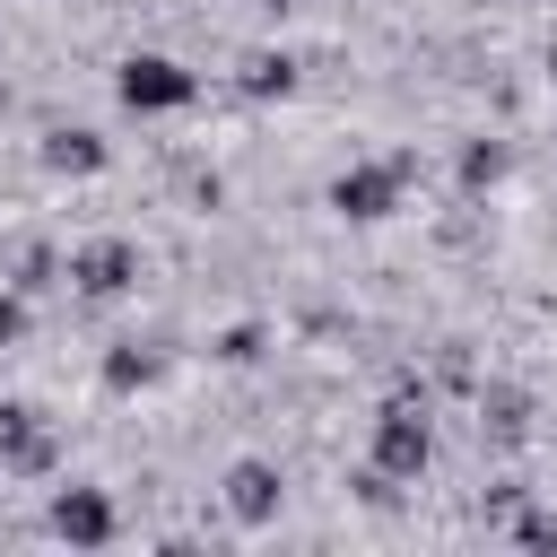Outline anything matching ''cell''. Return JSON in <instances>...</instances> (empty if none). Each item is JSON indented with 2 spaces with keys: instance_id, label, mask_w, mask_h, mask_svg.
<instances>
[{
  "instance_id": "cell-1",
  "label": "cell",
  "mask_w": 557,
  "mask_h": 557,
  "mask_svg": "<svg viewBox=\"0 0 557 557\" xmlns=\"http://www.w3.org/2000/svg\"><path fill=\"white\" fill-rule=\"evenodd\" d=\"M113 96H122L131 113H183V104L200 96V78H191L174 52H131V61L113 70Z\"/></svg>"
},
{
  "instance_id": "cell-2",
  "label": "cell",
  "mask_w": 557,
  "mask_h": 557,
  "mask_svg": "<svg viewBox=\"0 0 557 557\" xmlns=\"http://www.w3.org/2000/svg\"><path fill=\"white\" fill-rule=\"evenodd\" d=\"M426 453H435L426 409H418V400H383V418H374V470H383V479H418Z\"/></svg>"
},
{
  "instance_id": "cell-3",
  "label": "cell",
  "mask_w": 557,
  "mask_h": 557,
  "mask_svg": "<svg viewBox=\"0 0 557 557\" xmlns=\"http://www.w3.org/2000/svg\"><path fill=\"white\" fill-rule=\"evenodd\" d=\"M400 174H409V157H392V165H348V174L331 183V209L357 218V226H374V218L400 209Z\"/></svg>"
},
{
  "instance_id": "cell-4",
  "label": "cell",
  "mask_w": 557,
  "mask_h": 557,
  "mask_svg": "<svg viewBox=\"0 0 557 557\" xmlns=\"http://www.w3.org/2000/svg\"><path fill=\"white\" fill-rule=\"evenodd\" d=\"M52 540H70V548H104L113 540V496L104 487H52Z\"/></svg>"
},
{
  "instance_id": "cell-5",
  "label": "cell",
  "mask_w": 557,
  "mask_h": 557,
  "mask_svg": "<svg viewBox=\"0 0 557 557\" xmlns=\"http://www.w3.org/2000/svg\"><path fill=\"white\" fill-rule=\"evenodd\" d=\"M70 278H78L87 296H122V287L139 278V252H131L122 235H104V244H78V252H70Z\"/></svg>"
},
{
  "instance_id": "cell-6",
  "label": "cell",
  "mask_w": 557,
  "mask_h": 557,
  "mask_svg": "<svg viewBox=\"0 0 557 557\" xmlns=\"http://www.w3.org/2000/svg\"><path fill=\"white\" fill-rule=\"evenodd\" d=\"M278 496H287L278 461H235V470H226V513H235V522H270Z\"/></svg>"
},
{
  "instance_id": "cell-7",
  "label": "cell",
  "mask_w": 557,
  "mask_h": 557,
  "mask_svg": "<svg viewBox=\"0 0 557 557\" xmlns=\"http://www.w3.org/2000/svg\"><path fill=\"white\" fill-rule=\"evenodd\" d=\"M0 470H52V435L26 400H0Z\"/></svg>"
},
{
  "instance_id": "cell-8",
  "label": "cell",
  "mask_w": 557,
  "mask_h": 557,
  "mask_svg": "<svg viewBox=\"0 0 557 557\" xmlns=\"http://www.w3.org/2000/svg\"><path fill=\"white\" fill-rule=\"evenodd\" d=\"M44 165L52 174H104V139L96 131H52L44 139Z\"/></svg>"
},
{
  "instance_id": "cell-9",
  "label": "cell",
  "mask_w": 557,
  "mask_h": 557,
  "mask_svg": "<svg viewBox=\"0 0 557 557\" xmlns=\"http://www.w3.org/2000/svg\"><path fill=\"white\" fill-rule=\"evenodd\" d=\"M496 174H505V139H470V148H461V183H470V191H487Z\"/></svg>"
},
{
  "instance_id": "cell-10",
  "label": "cell",
  "mask_w": 557,
  "mask_h": 557,
  "mask_svg": "<svg viewBox=\"0 0 557 557\" xmlns=\"http://www.w3.org/2000/svg\"><path fill=\"white\" fill-rule=\"evenodd\" d=\"M148 374H157V357H148L139 339H122V348L104 357V383H113V392H131V383H148Z\"/></svg>"
},
{
  "instance_id": "cell-11",
  "label": "cell",
  "mask_w": 557,
  "mask_h": 557,
  "mask_svg": "<svg viewBox=\"0 0 557 557\" xmlns=\"http://www.w3.org/2000/svg\"><path fill=\"white\" fill-rule=\"evenodd\" d=\"M244 87H252V96H287V87H296V70H287V61H270V52H261V61H252V70H244Z\"/></svg>"
},
{
  "instance_id": "cell-12",
  "label": "cell",
  "mask_w": 557,
  "mask_h": 557,
  "mask_svg": "<svg viewBox=\"0 0 557 557\" xmlns=\"http://www.w3.org/2000/svg\"><path fill=\"white\" fill-rule=\"evenodd\" d=\"M9 270H17L9 287H44V270H52V252H44V244H17V252H9Z\"/></svg>"
},
{
  "instance_id": "cell-13",
  "label": "cell",
  "mask_w": 557,
  "mask_h": 557,
  "mask_svg": "<svg viewBox=\"0 0 557 557\" xmlns=\"http://www.w3.org/2000/svg\"><path fill=\"white\" fill-rule=\"evenodd\" d=\"M479 409H487V426H496V435H513V426H522V392H487Z\"/></svg>"
},
{
  "instance_id": "cell-14",
  "label": "cell",
  "mask_w": 557,
  "mask_h": 557,
  "mask_svg": "<svg viewBox=\"0 0 557 557\" xmlns=\"http://www.w3.org/2000/svg\"><path fill=\"white\" fill-rule=\"evenodd\" d=\"M17 339H26V296L0 287V348H17Z\"/></svg>"
},
{
  "instance_id": "cell-15",
  "label": "cell",
  "mask_w": 557,
  "mask_h": 557,
  "mask_svg": "<svg viewBox=\"0 0 557 557\" xmlns=\"http://www.w3.org/2000/svg\"><path fill=\"white\" fill-rule=\"evenodd\" d=\"M548 87H557V44H548Z\"/></svg>"
}]
</instances>
